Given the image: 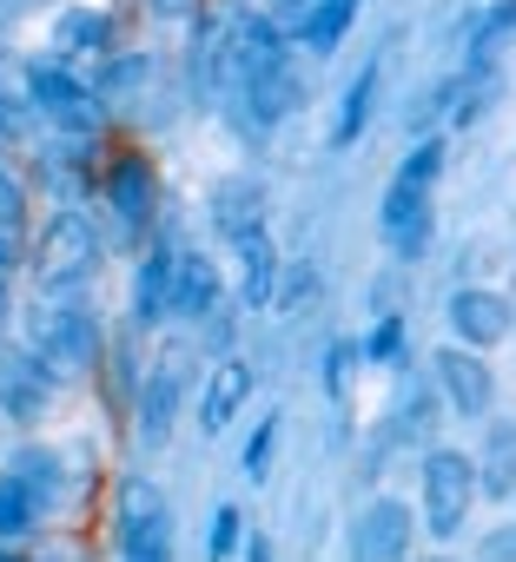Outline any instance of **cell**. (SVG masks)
<instances>
[{"mask_svg": "<svg viewBox=\"0 0 516 562\" xmlns=\"http://www.w3.org/2000/svg\"><path fill=\"white\" fill-rule=\"evenodd\" d=\"M509 325H516V305H509L503 292H476V285H470V292L450 299V331H457L463 345H476V351H483V345H503Z\"/></svg>", "mask_w": 516, "mask_h": 562, "instance_id": "4fadbf2b", "label": "cell"}, {"mask_svg": "<svg viewBox=\"0 0 516 562\" xmlns=\"http://www.w3.org/2000/svg\"><path fill=\"white\" fill-rule=\"evenodd\" d=\"M212 225H218L225 238H238V232H251V225H266V186H258L251 172L218 179V186H212Z\"/></svg>", "mask_w": 516, "mask_h": 562, "instance_id": "e0dca14e", "label": "cell"}, {"mask_svg": "<svg viewBox=\"0 0 516 562\" xmlns=\"http://www.w3.org/2000/svg\"><path fill=\"white\" fill-rule=\"evenodd\" d=\"M430 364H437V391L450 397V411H457V417H490L496 378H490V364L476 358V345H457V351L444 345Z\"/></svg>", "mask_w": 516, "mask_h": 562, "instance_id": "30bf717a", "label": "cell"}, {"mask_svg": "<svg viewBox=\"0 0 516 562\" xmlns=\"http://www.w3.org/2000/svg\"><path fill=\"white\" fill-rule=\"evenodd\" d=\"M146 80H153V60L146 54H120L113 67H106V80H100V106H133V100H146Z\"/></svg>", "mask_w": 516, "mask_h": 562, "instance_id": "cb8c5ba5", "label": "cell"}, {"mask_svg": "<svg viewBox=\"0 0 516 562\" xmlns=\"http://www.w3.org/2000/svg\"><path fill=\"white\" fill-rule=\"evenodd\" d=\"M232 245H238V299H245L251 312L272 305V292H279V245L266 238V225L238 232Z\"/></svg>", "mask_w": 516, "mask_h": 562, "instance_id": "9a60e30c", "label": "cell"}, {"mask_svg": "<svg viewBox=\"0 0 516 562\" xmlns=\"http://www.w3.org/2000/svg\"><path fill=\"white\" fill-rule=\"evenodd\" d=\"M245 397H251V364H238V358H225L218 371H212V384H205V404H199V424L218 437L238 411H245Z\"/></svg>", "mask_w": 516, "mask_h": 562, "instance_id": "ac0fdd59", "label": "cell"}, {"mask_svg": "<svg viewBox=\"0 0 516 562\" xmlns=\"http://www.w3.org/2000/svg\"><path fill=\"white\" fill-rule=\"evenodd\" d=\"M218 312V265L199 251H172V285H166V318H212Z\"/></svg>", "mask_w": 516, "mask_h": 562, "instance_id": "7c38bea8", "label": "cell"}, {"mask_svg": "<svg viewBox=\"0 0 516 562\" xmlns=\"http://www.w3.org/2000/svg\"><path fill=\"white\" fill-rule=\"evenodd\" d=\"M305 299H312V271H299V278H292V285H285V312H299Z\"/></svg>", "mask_w": 516, "mask_h": 562, "instance_id": "e575fe53", "label": "cell"}, {"mask_svg": "<svg viewBox=\"0 0 516 562\" xmlns=\"http://www.w3.org/2000/svg\"><path fill=\"white\" fill-rule=\"evenodd\" d=\"M476 490L516 496V417L490 424V443H483V457H476Z\"/></svg>", "mask_w": 516, "mask_h": 562, "instance_id": "d6986e66", "label": "cell"}, {"mask_svg": "<svg viewBox=\"0 0 516 562\" xmlns=\"http://www.w3.org/2000/svg\"><path fill=\"white\" fill-rule=\"evenodd\" d=\"M8 470L41 496V509H60V496H67V463H60V450L27 443V450H14V463H8Z\"/></svg>", "mask_w": 516, "mask_h": 562, "instance_id": "ffe728a7", "label": "cell"}, {"mask_svg": "<svg viewBox=\"0 0 516 562\" xmlns=\"http://www.w3.org/2000/svg\"><path fill=\"white\" fill-rule=\"evenodd\" d=\"M437 179H444V139L411 146L404 166L391 172L378 225H384V245H391L397 258H424V245H430V192H437Z\"/></svg>", "mask_w": 516, "mask_h": 562, "instance_id": "6da1fadb", "label": "cell"}, {"mask_svg": "<svg viewBox=\"0 0 516 562\" xmlns=\"http://www.w3.org/2000/svg\"><path fill=\"white\" fill-rule=\"evenodd\" d=\"M179 391H186V364L166 358L146 384H139V443H166L172 437V417H179Z\"/></svg>", "mask_w": 516, "mask_h": 562, "instance_id": "5bb4252c", "label": "cell"}, {"mask_svg": "<svg viewBox=\"0 0 516 562\" xmlns=\"http://www.w3.org/2000/svg\"><path fill=\"white\" fill-rule=\"evenodd\" d=\"M8 258H14V225H0V271H8Z\"/></svg>", "mask_w": 516, "mask_h": 562, "instance_id": "8d00e7d4", "label": "cell"}, {"mask_svg": "<svg viewBox=\"0 0 516 562\" xmlns=\"http://www.w3.org/2000/svg\"><path fill=\"white\" fill-rule=\"evenodd\" d=\"M509 27H516V0H503V8H490V14L476 21V34H470V60H476V67H490Z\"/></svg>", "mask_w": 516, "mask_h": 562, "instance_id": "83f0119b", "label": "cell"}, {"mask_svg": "<svg viewBox=\"0 0 516 562\" xmlns=\"http://www.w3.org/2000/svg\"><path fill=\"white\" fill-rule=\"evenodd\" d=\"M351 8L358 0H312V8L299 14V27H292V41H305L312 54H332L345 41V27H351Z\"/></svg>", "mask_w": 516, "mask_h": 562, "instance_id": "44dd1931", "label": "cell"}, {"mask_svg": "<svg viewBox=\"0 0 516 562\" xmlns=\"http://www.w3.org/2000/svg\"><path fill=\"white\" fill-rule=\"evenodd\" d=\"M21 205H27V186L0 166V225H21Z\"/></svg>", "mask_w": 516, "mask_h": 562, "instance_id": "1f68e13d", "label": "cell"}, {"mask_svg": "<svg viewBox=\"0 0 516 562\" xmlns=\"http://www.w3.org/2000/svg\"><path fill=\"white\" fill-rule=\"evenodd\" d=\"M41 516H47V509H41V496H34L14 470L0 476V542H27V536L41 529Z\"/></svg>", "mask_w": 516, "mask_h": 562, "instance_id": "7402d4cb", "label": "cell"}, {"mask_svg": "<svg viewBox=\"0 0 516 562\" xmlns=\"http://www.w3.org/2000/svg\"><path fill=\"white\" fill-rule=\"evenodd\" d=\"M199 8V0H153V14H166V21H186Z\"/></svg>", "mask_w": 516, "mask_h": 562, "instance_id": "d590c367", "label": "cell"}, {"mask_svg": "<svg viewBox=\"0 0 516 562\" xmlns=\"http://www.w3.org/2000/svg\"><path fill=\"white\" fill-rule=\"evenodd\" d=\"M27 87H34V113H47L60 133H93L100 126V93L80 87L60 60H34L27 67Z\"/></svg>", "mask_w": 516, "mask_h": 562, "instance_id": "52a82bcc", "label": "cell"}, {"mask_svg": "<svg viewBox=\"0 0 516 562\" xmlns=\"http://www.w3.org/2000/svg\"><path fill=\"white\" fill-rule=\"evenodd\" d=\"M476 555H490V562H516V522H509V529H490V536L476 542Z\"/></svg>", "mask_w": 516, "mask_h": 562, "instance_id": "836d02e7", "label": "cell"}, {"mask_svg": "<svg viewBox=\"0 0 516 562\" xmlns=\"http://www.w3.org/2000/svg\"><path fill=\"white\" fill-rule=\"evenodd\" d=\"M120 555H133V562L172 555V509H166V496L146 476H133L120 490Z\"/></svg>", "mask_w": 516, "mask_h": 562, "instance_id": "5b68a950", "label": "cell"}, {"mask_svg": "<svg viewBox=\"0 0 516 562\" xmlns=\"http://www.w3.org/2000/svg\"><path fill=\"white\" fill-rule=\"evenodd\" d=\"M27 8V0H0V27H14V14Z\"/></svg>", "mask_w": 516, "mask_h": 562, "instance_id": "74e56055", "label": "cell"}, {"mask_svg": "<svg viewBox=\"0 0 516 562\" xmlns=\"http://www.w3.org/2000/svg\"><path fill=\"white\" fill-rule=\"evenodd\" d=\"M0 325H8V271H0Z\"/></svg>", "mask_w": 516, "mask_h": 562, "instance_id": "f35d334b", "label": "cell"}, {"mask_svg": "<svg viewBox=\"0 0 516 562\" xmlns=\"http://www.w3.org/2000/svg\"><path fill=\"white\" fill-rule=\"evenodd\" d=\"M397 351H404V318H384V325H378V338H371V358H378V364H391Z\"/></svg>", "mask_w": 516, "mask_h": 562, "instance_id": "d6a6232c", "label": "cell"}, {"mask_svg": "<svg viewBox=\"0 0 516 562\" xmlns=\"http://www.w3.org/2000/svg\"><path fill=\"white\" fill-rule=\"evenodd\" d=\"M351 364H358V345H332V358H325V391L332 397L351 391Z\"/></svg>", "mask_w": 516, "mask_h": 562, "instance_id": "4dcf8cb0", "label": "cell"}, {"mask_svg": "<svg viewBox=\"0 0 516 562\" xmlns=\"http://www.w3.org/2000/svg\"><path fill=\"white\" fill-rule=\"evenodd\" d=\"M238 100H245V113H251L258 126H272V120L299 113V100H305V80L292 74V60H279V67H266V74H251V80L238 87Z\"/></svg>", "mask_w": 516, "mask_h": 562, "instance_id": "2e32d148", "label": "cell"}, {"mask_svg": "<svg viewBox=\"0 0 516 562\" xmlns=\"http://www.w3.org/2000/svg\"><path fill=\"white\" fill-rule=\"evenodd\" d=\"M54 47H60V54H100V47H106V14H93V8H60V14H54Z\"/></svg>", "mask_w": 516, "mask_h": 562, "instance_id": "603a6c76", "label": "cell"}, {"mask_svg": "<svg viewBox=\"0 0 516 562\" xmlns=\"http://www.w3.org/2000/svg\"><path fill=\"white\" fill-rule=\"evenodd\" d=\"M27 338H34V351L60 378H74V371H87L100 358V325L87 318V305H41L34 325H27Z\"/></svg>", "mask_w": 516, "mask_h": 562, "instance_id": "277c9868", "label": "cell"}, {"mask_svg": "<svg viewBox=\"0 0 516 562\" xmlns=\"http://www.w3.org/2000/svg\"><path fill=\"white\" fill-rule=\"evenodd\" d=\"M371 93H378V67H364L358 80H351V93H345V113H338V146H351L358 133H364V120H371Z\"/></svg>", "mask_w": 516, "mask_h": 562, "instance_id": "4316f807", "label": "cell"}, {"mask_svg": "<svg viewBox=\"0 0 516 562\" xmlns=\"http://www.w3.org/2000/svg\"><path fill=\"white\" fill-rule=\"evenodd\" d=\"M166 285H172V251H153L139 265V285H133V318L139 325H159L166 318Z\"/></svg>", "mask_w": 516, "mask_h": 562, "instance_id": "d4e9b609", "label": "cell"}, {"mask_svg": "<svg viewBox=\"0 0 516 562\" xmlns=\"http://www.w3.org/2000/svg\"><path fill=\"white\" fill-rule=\"evenodd\" d=\"M470 503H476V457H463V450H430V457H424V529L450 542V536L463 529Z\"/></svg>", "mask_w": 516, "mask_h": 562, "instance_id": "3957f363", "label": "cell"}, {"mask_svg": "<svg viewBox=\"0 0 516 562\" xmlns=\"http://www.w3.org/2000/svg\"><path fill=\"white\" fill-rule=\"evenodd\" d=\"M285 60V27L258 21V14H238L225 27V47H218V67H225V87H245L251 74H266Z\"/></svg>", "mask_w": 516, "mask_h": 562, "instance_id": "9c48e42d", "label": "cell"}, {"mask_svg": "<svg viewBox=\"0 0 516 562\" xmlns=\"http://www.w3.org/2000/svg\"><path fill=\"white\" fill-rule=\"evenodd\" d=\"M106 205H113L120 238H139L153 225V212H159V172H153L146 153H120L106 166Z\"/></svg>", "mask_w": 516, "mask_h": 562, "instance_id": "ba28073f", "label": "cell"}, {"mask_svg": "<svg viewBox=\"0 0 516 562\" xmlns=\"http://www.w3.org/2000/svg\"><path fill=\"white\" fill-rule=\"evenodd\" d=\"M34 120V87H27V67L0 60V133H21Z\"/></svg>", "mask_w": 516, "mask_h": 562, "instance_id": "484cf974", "label": "cell"}, {"mask_svg": "<svg viewBox=\"0 0 516 562\" xmlns=\"http://www.w3.org/2000/svg\"><path fill=\"white\" fill-rule=\"evenodd\" d=\"M54 391H60V371L27 345H8L0 351V411H8L14 424H34V417H47V404H54Z\"/></svg>", "mask_w": 516, "mask_h": 562, "instance_id": "8992f818", "label": "cell"}, {"mask_svg": "<svg viewBox=\"0 0 516 562\" xmlns=\"http://www.w3.org/2000/svg\"><path fill=\"white\" fill-rule=\"evenodd\" d=\"M34 271H41V285H47V292H80L87 278L100 271V232H93V218L60 212V218L47 225V238H41Z\"/></svg>", "mask_w": 516, "mask_h": 562, "instance_id": "7a4b0ae2", "label": "cell"}, {"mask_svg": "<svg viewBox=\"0 0 516 562\" xmlns=\"http://www.w3.org/2000/svg\"><path fill=\"white\" fill-rule=\"evenodd\" d=\"M272 450H279V417L251 437V450H245V476H272Z\"/></svg>", "mask_w": 516, "mask_h": 562, "instance_id": "f546056e", "label": "cell"}, {"mask_svg": "<svg viewBox=\"0 0 516 562\" xmlns=\"http://www.w3.org/2000/svg\"><path fill=\"white\" fill-rule=\"evenodd\" d=\"M411 509L397 503V496H378V503H364L358 509V522H351V555L358 562H397L404 549H411Z\"/></svg>", "mask_w": 516, "mask_h": 562, "instance_id": "8fae6325", "label": "cell"}, {"mask_svg": "<svg viewBox=\"0 0 516 562\" xmlns=\"http://www.w3.org/2000/svg\"><path fill=\"white\" fill-rule=\"evenodd\" d=\"M238 542H245V509H232V503H225V509L212 516V536H205V549H212V555H232Z\"/></svg>", "mask_w": 516, "mask_h": 562, "instance_id": "f1b7e54d", "label": "cell"}]
</instances>
